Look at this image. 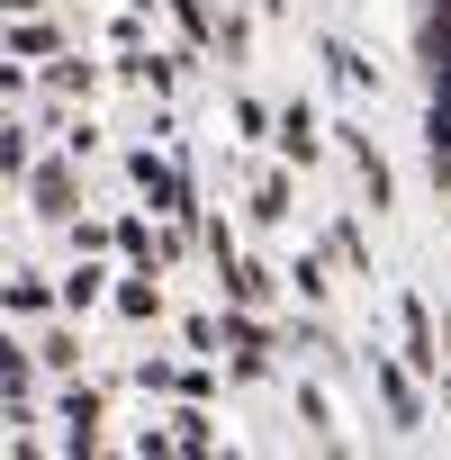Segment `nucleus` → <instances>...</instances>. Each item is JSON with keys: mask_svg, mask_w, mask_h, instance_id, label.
Returning <instances> with one entry per match:
<instances>
[{"mask_svg": "<svg viewBox=\"0 0 451 460\" xmlns=\"http://www.w3.org/2000/svg\"><path fill=\"white\" fill-rule=\"evenodd\" d=\"M73 163H82V154L64 145L55 163H28V181H19V190H28V208H37L46 226H73V217H82V172H73Z\"/></svg>", "mask_w": 451, "mask_h": 460, "instance_id": "obj_1", "label": "nucleus"}, {"mask_svg": "<svg viewBox=\"0 0 451 460\" xmlns=\"http://www.w3.org/2000/svg\"><path fill=\"white\" fill-rule=\"evenodd\" d=\"M334 136H343V163H352V181H361L370 217H379V208H397V172H388V154L370 145V127H334Z\"/></svg>", "mask_w": 451, "mask_h": 460, "instance_id": "obj_2", "label": "nucleus"}, {"mask_svg": "<svg viewBox=\"0 0 451 460\" xmlns=\"http://www.w3.org/2000/svg\"><path fill=\"white\" fill-rule=\"evenodd\" d=\"M397 352H406L424 379H442V370H451V352H442V325H433V307H424V298H397Z\"/></svg>", "mask_w": 451, "mask_h": 460, "instance_id": "obj_3", "label": "nucleus"}, {"mask_svg": "<svg viewBox=\"0 0 451 460\" xmlns=\"http://www.w3.org/2000/svg\"><path fill=\"white\" fill-rule=\"evenodd\" d=\"M415 379H424V370H415L406 352H397V361H379V352H370V388H379V406H388V424H397V433H415V424H424Z\"/></svg>", "mask_w": 451, "mask_h": 460, "instance_id": "obj_4", "label": "nucleus"}, {"mask_svg": "<svg viewBox=\"0 0 451 460\" xmlns=\"http://www.w3.org/2000/svg\"><path fill=\"white\" fill-rule=\"evenodd\" d=\"M100 415H109V397H100V388H64L55 424H64V451H73V460H91V451H100Z\"/></svg>", "mask_w": 451, "mask_h": 460, "instance_id": "obj_5", "label": "nucleus"}, {"mask_svg": "<svg viewBox=\"0 0 451 460\" xmlns=\"http://www.w3.org/2000/svg\"><path fill=\"white\" fill-rule=\"evenodd\" d=\"M325 136H334V127H316V109H307V100H289V109H280V127H271V145H280L298 172L325 154Z\"/></svg>", "mask_w": 451, "mask_h": 460, "instance_id": "obj_6", "label": "nucleus"}, {"mask_svg": "<svg viewBox=\"0 0 451 460\" xmlns=\"http://www.w3.org/2000/svg\"><path fill=\"white\" fill-rule=\"evenodd\" d=\"M118 82H127V91H145V100H172L181 55H145V46H127V55H118Z\"/></svg>", "mask_w": 451, "mask_h": 460, "instance_id": "obj_7", "label": "nucleus"}, {"mask_svg": "<svg viewBox=\"0 0 451 460\" xmlns=\"http://www.w3.org/2000/svg\"><path fill=\"white\" fill-rule=\"evenodd\" d=\"M109 307H118L127 325H163V280H154L145 262H127V280L109 289Z\"/></svg>", "mask_w": 451, "mask_h": 460, "instance_id": "obj_8", "label": "nucleus"}, {"mask_svg": "<svg viewBox=\"0 0 451 460\" xmlns=\"http://www.w3.org/2000/svg\"><path fill=\"white\" fill-rule=\"evenodd\" d=\"M217 280H226V298H235V307H271V298H280V280H289V271H262V262H253V253H235V262H226V271H217Z\"/></svg>", "mask_w": 451, "mask_h": 460, "instance_id": "obj_9", "label": "nucleus"}, {"mask_svg": "<svg viewBox=\"0 0 451 460\" xmlns=\"http://www.w3.org/2000/svg\"><path fill=\"white\" fill-rule=\"evenodd\" d=\"M109 289H118V271H100V253H82V262L64 271V316H91Z\"/></svg>", "mask_w": 451, "mask_h": 460, "instance_id": "obj_10", "label": "nucleus"}, {"mask_svg": "<svg viewBox=\"0 0 451 460\" xmlns=\"http://www.w3.org/2000/svg\"><path fill=\"white\" fill-rule=\"evenodd\" d=\"M118 253H127V262H145V271L163 262V226H154L145 208H127V217H118Z\"/></svg>", "mask_w": 451, "mask_h": 460, "instance_id": "obj_11", "label": "nucleus"}, {"mask_svg": "<svg viewBox=\"0 0 451 460\" xmlns=\"http://www.w3.org/2000/svg\"><path fill=\"white\" fill-rule=\"evenodd\" d=\"M325 253H334V271H352V280H370V235H361L352 217H334V226H325Z\"/></svg>", "mask_w": 451, "mask_h": 460, "instance_id": "obj_12", "label": "nucleus"}, {"mask_svg": "<svg viewBox=\"0 0 451 460\" xmlns=\"http://www.w3.org/2000/svg\"><path fill=\"white\" fill-rule=\"evenodd\" d=\"M55 19H10V64H55Z\"/></svg>", "mask_w": 451, "mask_h": 460, "instance_id": "obj_13", "label": "nucleus"}, {"mask_svg": "<svg viewBox=\"0 0 451 460\" xmlns=\"http://www.w3.org/2000/svg\"><path fill=\"white\" fill-rule=\"evenodd\" d=\"M172 442H181V451H217V415H208V397H181V406H172Z\"/></svg>", "mask_w": 451, "mask_h": 460, "instance_id": "obj_14", "label": "nucleus"}, {"mask_svg": "<svg viewBox=\"0 0 451 460\" xmlns=\"http://www.w3.org/2000/svg\"><path fill=\"white\" fill-rule=\"evenodd\" d=\"M316 55H325V73H334V82H343V91H379V73H370V55H352V46H343V37H325V46H316Z\"/></svg>", "mask_w": 451, "mask_h": 460, "instance_id": "obj_15", "label": "nucleus"}, {"mask_svg": "<svg viewBox=\"0 0 451 460\" xmlns=\"http://www.w3.org/2000/svg\"><path fill=\"white\" fill-rule=\"evenodd\" d=\"M289 199H298V190H289V172H262V181H253V208H244V217H253V226H289Z\"/></svg>", "mask_w": 451, "mask_h": 460, "instance_id": "obj_16", "label": "nucleus"}, {"mask_svg": "<svg viewBox=\"0 0 451 460\" xmlns=\"http://www.w3.org/2000/svg\"><path fill=\"white\" fill-rule=\"evenodd\" d=\"M55 307H64V280H37V271L10 280V316H55Z\"/></svg>", "mask_w": 451, "mask_h": 460, "instance_id": "obj_17", "label": "nucleus"}, {"mask_svg": "<svg viewBox=\"0 0 451 460\" xmlns=\"http://www.w3.org/2000/svg\"><path fill=\"white\" fill-rule=\"evenodd\" d=\"M46 91H64V100H91V91H100V64L64 55V64H46Z\"/></svg>", "mask_w": 451, "mask_h": 460, "instance_id": "obj_18", "label": "nucleus"}, {"mask_svg": "<svg viewBox=\"0 0 451 460\" xmlns=\"http://www.w3.org/2000/svg\"><path fill=\"white\" fill-rule=\"evenodd\" d=\"M163 10L181 19V37H190V55H208V46H217V19H208V0H163Z\"/></svg>", "mask_w": 451, "mask_h": 460, "instance_id": "obj_19", "label": "nucleus"}, {"mask_svg": "<svg viewBox=\"0 0 451 460\" xmlns=\"http://www.w3.org/2000/svg\"><path fill=\"white\" fill-rule=\"evenodd\" d=\"M37 361H46V370H73V361H82V334H73V325H46V334H37Z\"/></svg>", "mask_w": 451, "mask_h": 460, "instance_id": "obj_20", "label": "nucleus"}, {"mask_svg": "<svg viewBox=\"0 0 451 460\" xmlns=\"http://www.w3.org/2000/svg\"><path fill=\"white\" fill-rule=\"evenodd\" d=\"M325 262H334V253H325ZM325 262H316V253H298V262H289V289H298L307 307H316V298L334 289V280H325Z\"/></svg>", "mask_w": 451, "mask_h": 460, "instance_id": "obj_21", "label": "nucleus"}, {"mask_svg": "<svg viewBox=\"0 0 451 460\" xmlns=\"http://www.w3.org/2000/svg\"><path fill=\"white\" fill-rule=\"evenodd\" d=\"M217 46H226V64H244V55H253V19L226 10V19H217Z\"/></svg>", "mask_w": 451, "mask_h": 460, "instance_id": "obj_22", "label": "nucleus"}, {"mask_svg": "<svg viewBox=\"0 0 451 460\" xmlns=\"http://www.w3.org/2000/svg\"><path fill=\"white\" fill-rule=\"evenodd\" d=\"M181 343H190L199 361H226V352H217V343H226V325H217V316H190V325H181Z\"/></svg>", "mask_w": 451, "mask_h": 460, "instance_id": "obj_23", "label": "nucleus"}, {"mask_svg": "<svg viewBox=\"0 0 451 460\" xmlns=\"http://www.w3.org/2000/svg\"><path fill=\"white\" fill-rule=\"evenodd\" d=\"M199 244L217 253V271H226V262H235V253H244V244H235V226H226V217H199Z\"/></svg>", "mask_w": 451, "mask_h": 460, "instance_id": "obj_24", "label": "nucleus"}, {"mask_svg": "<svg viewBox=\"0 0 451 460\" xmlns=\"http://www.w3.org/2000/svg\"><path fill=\"white\" fill-rule=\"evenodd\" d=\"M226 118H235V136H271V127H280V109H262V100H235Z\"/></svg>", "mask_w": 451, "mask_h": 460, "instance_id": "obj_25", "label": "nucleus"}, {"mask_svg": "<svg viewBox=\"0 0 451 460\" xmlns=\"http://www.w3.org/2000/svg\"><path fill=\"white\" fill-rule=\"evenodd\" d=\"M298 415L316 424V442H334V406H325V388H298Z\"/></svg>", "mask_w": 451, "mask_h": 460, "instance_id": "obj_26", "label": "nucleus"}, {"mask_svg": "<svg viewBox=\"0 0 451 460\" xmlns=\"http://www.w3.org/2000/svg\"><path fill=\"white\" fill-rule=\"evenodd\" d=\"M433 100H442V109H451V55H442V64H433Z\"/></svg>", "mask_w": 451, "mask_h": 460, "instance_id": "obj_27", "label": "nucleus"}, {"mask_svg": "<svg viewBox=\"0 0 451 460\" xmlns=\"http://www.w3.org/2000/svg\"><path fill=\"white\" fill-rule=\"evenodd\" d=\"M0 10H10V19H46V0H0Z\"/></svg>", "mask_w": 451, "mask_h": 460, "instance_id": "obj_28", "label": "nucleus"}, {"mask_svg": "<svg viewBox=\"0 0 451 460\" xmlns=\"http://www.w3.org/2000/svg\"><path fill=\"white\" fill-rule=\"evenodd\" d=\"M442 352H451V307H442Z\"/></svg>", "mask_w": 451, "mask_h": 460, "instance_id": "obj_29", "label": "nucleus"}]
</instances>
